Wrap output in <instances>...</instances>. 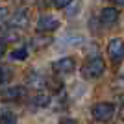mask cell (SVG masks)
Masks as SVG:
<instances>
[{"instance_id":"cell-16","label":"cell","mask_w":124,"mask_h":124,"mask_svg":"<svg viewBox=\"0 0 124 124\" xmlns=\"http://www.w3.org/2000/svg\"><path fill=\"white\" fill-rule=\"evenodd\" d=\"M6 17H8V9H6V8H0V22L4 21Z\"/></svg>"},{"instance_id":"cell-13","label":"cell","mask_w":124,"mask_h":124,"mask_svg":"<svg viewBox=\"0 0 124 124\" xmlns=\"http://www.w3.org/2000/svg\"><path fill=\"white\" fill-rule=\"evenodd\" d=\"M9 78H11L9 69H8V67H0V83H6V82H9Z\"/></svg>"},{"instance_id":"cell-5","label":"cell","mask_w":124,"mask_h":124,"mask_svg":"<svg viewBox=\"0 0 124 124\" xmlns=\"http://www.w3.org/2000/svg\"><path fill=\"white\" fill-rule=\"evenodd\" d=\"M76 69V61H74V57H61V59H57L54 63V70L59 74H70Z\"/></svg>"},{"instance_id":"cell-9","label":"cell","mask_w":124,"mask_h":124,"mask_svg":"<svg viewBox=\"0 0 124 124\" xmlns=\"http://www.w3.org/2000/svg\"><path fill=\"white\" fill-rule=\"evenodd\" d=\"M52 43V37H48V35H45V37H33L31 39V46L35 48V50H41V48H45V46H48Z\"/></svg>"},{"instance_id":"cell-18","label":"cell","mask_w":124,"mask_h":124,"mask_svg":"<svg viewBox=\"0 0 124 124\" xmlns=\"http://www.w3.org/2000/svg\"><path fill=\"white\" fill-rule=\"evenodd\" d=\"M6 54V43L4 41H0V57Z\"/></svg>"},{"instance_id":"cell-12","label":"cell","mask_w":124,"mask_h":124,"mask_svg":"<svg viewBox=\"0 0 124 124\" xmlns=\"http://www.w3.org/2000/svg\"><path fill=\"white\" fill-rule=\"evenodd\" d=\"M0 124H17L15 113H9V111L2 113V117H0Z\"/></svg>"},{"instance_id":"cell-1","label":"cell","mask_w":124,"mask_h":124,"mask_svg":"<svg viewBox=\"0 0 124 124\" xmlns=\"http://www.w3.org/2000/svg\"><path fill=\"white\" fill-rule=\"evenodd\" d=\"M104 70H106V63H104L102 57H91V59L83 65L82 74L87 78V80H96V78H100L104 74Z\"/></svg>"},{"instance_id":"cell-17","label":"cell","mask_w":124,"mask_h":124,"mask_svg":"<svg viewBox=\"0 0 124 124\" xmlns=\"http://www.w3.org/2000/svg\"><path fill=\"white\" fill-rule=\"evenodd\" d=\"M59 124H78V122L72 119H63V120H59Z\"/></svg>"},{"instance_id":"cell-10","label":"cell","mask_w":124,"mask_h":124,"mask_svg":"<svg viewBox=\"0 0 124 124\" xmlns=\"http://www.w3.org/2000/svg\"><path fill=\"white\" fill-rule=\"evenodd\" d=\"M13 59H17V61H22V59H26L28 57V48L26 46H21V48H15V50L9 54Z\"/></svg>"},{"instance_id":"cell-4","label":"cell","mask_w":124,"mask_h":124,"mask_svg":"<svg viewBox=\"0 0 124 124\" xmlns=\"http://www.w3.org/2000/svg\"><path fill=\"white\" fill-rule=\"evenodd\" d=\"M57 28H59V21L56 17L43 15L37 19V31H41V33H48V31H54Z\"/></svg>"},{"instance_id":"cell-2","label":"cell","mask_w":124,"mask_h":124,"mask_svg":"<svg viewBox=\"0 0 124 124\" xmlns=\"http://www.w3.org/2000/svg\"><path fill=\"white\" fill-rule=\"evenodd\" d=\"M93 117L98 122H108L111 117L115 115V106L113 104H109V102H98V104H94L93 106Z\"/></svg>"},{"instance_id":"cell-8","label":"cell","mask_w":124,"mask_h":124,"mask_svg":"<svg viewBox=\"0 0 124 124\" xmlns=\"http://www.w3.org/2000/svg\"><path fill=\"white\" fill-rule=\"evenodd\" d=\"M2 96H4L6 100H21L26 96V89L21 87V85H17V87H9L6 89L4 93H2Z\"/></svg>"},{"instance_id":"cell-6","label":"cell","mask_w":124,"mask_h":124,"mask_svg":"<svg viewBox=\"0 0 124 124\" xmlns=\"http://www.w3.org/2000/svg\"><path fill=\"white\" fill-rule=\"evenodd\" d=\"M119 9H115V8H104L102 13H100V22H102L104 26H113L119 22Z\"/></svg>"},{"instance_id":"cell-20","label":"cell","mask_w":124,"mask_h":124,"mask_svg":"<svg viewBox=\"0 0 124 124\" xmlns=\"http://www.w3.org/2000/svg\"><path fill=\"white\" fill-rule=\"evenodd\" d=\"M120 117H122V120H124V106H122V109H120Z\"/></svg>"},{"instance_id":"cell-14","label":"cell","mask_w":124,"mask_h":124,"mask_svg":"<svg viewBox=\"0 0 124 124\" xmlns=\"http://www.w3.org/2000/svg\"><path fill=\"white\" fill-rule=\"evenodd\" d=\"M33 102H35L37 104V106H46V104L48 102H50V98H48V94H37V96H35V100H33Z\"/></svg>"},{"instance_id":"cell-7","label":"cell","mask_w":124,"mask_h":124,"mask_svg":"<svg viewBox=\"0 0 124 124\" xmlns=\"http://www.w3.org/2000/svg\"><path fill=\"white\" fill-rule=\"evenodd\" d=\"M28 21H30V11L26 9V8H21V9L15 11L13 17L9 19V26H13V28H22V26L28 24Z\"/></svg>"},{"instance_id":"cell-15","label":"cell","mask_w":124,"mask_h":124,"mask_svg":"<svg viewBox=\"0 0 124 124\" xmlns=\"http://www.w3.org/2000/svg\"><path fill=\"white\" fill-rule=\"evenodd\" d=\"M70 2H72V0H52V4L56 6L57 9H63V8H67Z\"/></svg>"},{"instance_id":"cell-3","label":"cell","mask_w":124,"mask_h":124,"mask_svg":"<svg viewBox=\"0 0 124 124\" xmlns=\"http://www.w3.org/2000/svg\"><path fill=\"white\" fill-rule=\"evenodd\" d=\"M108 54L113 63L124 61V41L120 37H115V39H111L108 43Z\"/></svg>"},{"instance_id":"cell-19","label":"cell","mask_w":124,"mask_h":124,"mask_svg":"<svg viewBox=\"0 0 124 124\" xmlns=\"http://www.w3.org/2000/svg\"><path fill=\"white\" fill-rule=\"evenodd\" d=\"M111 4H115V6H124V0H109Z\"/></svg>"},{"instance_id":"cell-11","label":"cell","mask_w":124,"mask_h":124,"mask_svg":"<svg viewBox=\"0 0 124 124\" xmlns=\"http://www.w3.org/2000/svg\"><path fill=\"white\" fill-rule=\"evenodd\" d=\"M19 37H21V33H19V30L13 28V26H9V28L4 31V39L6 41H17Z\"/></svg>"}]
</instances>
